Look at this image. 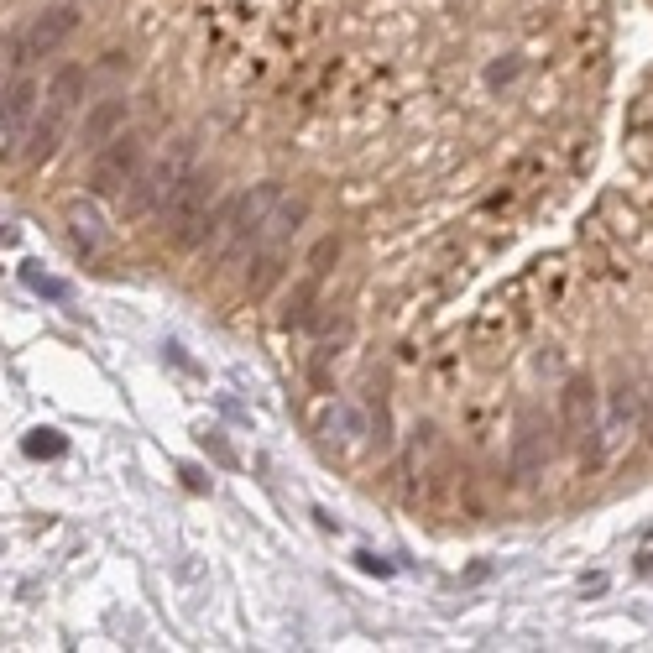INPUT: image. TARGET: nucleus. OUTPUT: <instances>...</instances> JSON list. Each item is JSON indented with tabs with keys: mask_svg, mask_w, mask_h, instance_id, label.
I'll list each match as a JSON object with an SVG mask.
<instances>
[{
	"mask_svg": "<svg viewBox=\"0 0 653 653\" xmlns=\"http://www.w3.org/2000/svg\"><path fill=\"white\" fill-rule=\"evenodd\" d=\"M68 225H74V241H79L89 256L105 246V225H100V215H95V204H74V209H68Z\"/></svg>",
	"mask_w": 653,
	"mask_h": 653,
	"instance_id": "12",
	"label": "nucleus"
},
{
	"mask_svg": "<svg viewBox=\"0 0 653 653\" xmlns=\"http://www.w3.org/2000/svg\"><path fill=\"white\" fill-rule=\"evenodd\" d=\"M544 434H549V429H539L533 418L523 424L518 450H512V471H518V476H539L544 465H549V439H544Z\"/></svg>",
	"mask_w": 653,
	"mask_h": 653,
	"instance_id": "9",
	"label": "nucleus"
},
{
	"mask_svg": "<svg viewBox=\"0 0 653 653\" xmlns=\"http://www.w3.org/2000/svg\"><path fill=\"white\" fill-rule=\"evenodd\" d=\"M638 429H643V439L653 445V392H643V408H638Z\"/></svg>",
	"mask_w": 653,
	"mask_h": 653,
	"instance_id": "14",
	"label": "nucleus"
},
{
	"mask_svg": "<svg viewBox=\"0 0 653 653\" xmlns=\"http://www.w3.org/2000/svg\"><path fill=\"white\" fill-rule=\"evenodd\" d=\"M126 115H131V100H121V95H115V100H100L95 110L84 115V126H79V147H84V152L105 147L110 136L126 126Z\"/></svg>",
	"mask_w": 653,
	"mask_h": 653,
	"instance_id": "7",
	"label": "nucleus"
},
{
	"mask_svg": "<svg viewBox=\"0 0 653 653\" xmlns=\"http://www.w3.org/2000/svg\"><path fill=\"white\" fill-rule=\"evenodd\" d=\"M84 79H89V74H84L79 63H63L58 74H53V84H48V95H42V100H48L53 110H63V115H68V110H74V105L84 100Z\"/></svg>",
	"mask_w": 653,
	"mask_h": 653,
	"instance_id": "10",
	"label": "nucleus"
},
{
	"mask_svg": "<svg viewBox=\"0 0 653 653\" xmlns=\"http://www.w3.org/2000/svg\"><path fill=\"white\" fill-rule=\"evenodd\" d=\"M63 121H68V115L48 105V110H42V121H32V126H27V142H21V162H27V168H37V162H48V157L58 152Z\"/></svg>",
	"mask_w": 653,
	"mask_h": 653,
	"instance_id": "8",
	"label": "nucleus"
},
{
	"mask_svg": "<svg viewBox=\"0 0 653 653\" xmlns=\"http://www.w3.org/2000/svg\"><path fill=\"white\" fill-rule=\"evenodd\" d=\"M79 21H84L79 6H48V11H37V16L27 21V32L6 42V58H0V63H6L11 74H27L32 58H53L63 42L79 32Z\"/></svg>",
	"mask_w": 653,
	"mask_h": 653,
	"instance_id": "3",
	"label": "nucleus"
},
{
	"mask_svg": "<svg viewBox=\"0 0 653 653\" xmlns=\"http://www.w3.org/2000/svg\"><path fill=\"white\" fill-rule=\"evenodd\" d=\"M27 283H32L37 293H48V298H63V283H53V277H37V272H27Z\"/></svg>",
	"mask_w": 653,
	"mask_h": 653,
	"instance_id": "15",
	"label": "nucleus"
},
{
	"mask_svg": "<svg viewBox=\"0 0 653 653\" xmlns=\"http://www.w3.org/2000/svg\"><path fill=\"white\" fill-rule=\"evenodd\" d=\"M209 215H215V173H183L178 189L162 199L157 220H162V236H168L173 251H194L209 236Z\"/></svg>",
	"mask_w": 653,
	"mask_h": 653,
	"instance_id": "1",
	"label": "nucleus"
},
{
	"mask_svg": "<svg viewBox=\"0 0 653 653\" xmlns=\"http://www.w3.org/2000/svg\"><path fill=\"white\" fill-rule=\"evenodd\" d=\"M559 413H565V445L596 465L601 460V429H596V387L591 377H570L565 392H559Z\"/></svg>",
	"mask_w": 653,
	"mask_h": 653,
	"instance_id": "5",
	"label": "nucleus"
},
{
	"mask_svg": "<svg viewBox=\"0 0 653 653\" xmlns=\"http://www.w3.org/2000/svg\"><path fill=\"white\" fill-rule=\"evenodd\" d=\"M37 79H27V74H16L6 89H0V131L6 136H16V131H27V121H32V110H37Z\"/></svg>",
	"mask_w": 653,
	"mask_h": 653,
	"instance_id": "6",
	"label": "nucleus"
},
{
	"mask_svg": "<svg viewBox=\"0 0 653 653\" xmlns=\"http://www.w3.org/2000/svg\"><path fill=\"white\" fill-rule=\"evenodd\" d=\"M147 162V142L136 131H115L105 147H95L89 162V194L95 199H121V189L136 178V168Z\"/></svg>",
	"mask_w": 653,
	"mask_h": 653,
	"instance_id": "4",
	"label": "nucleus"
},
{
	"mask_svg": "<svg viewBox=\"0 0 653 653\" xmlns=\"http://www.w3.org/2000/svg\"><path fill=\"white\" fill-rule=\"evenodd\" d=\"M638 408H643V392H638L633 382H617L612 398H606V413H612V434L633 429V424H638Z\"/></svg>",
	"mask_w": 653,
	"mask_h": 653,
	"instance_id": "11",
	"label": "nucleus"
},
{
	"mask_svg": "<svg viewBox=\"0 0 653 653\" xmlns=\"http://www.w3.org/2000/svg\"><path fill=\"white\" fill-rule=\"evenodd\" d=\"M27 455H63V439L42 429V434H32V439H27Z\"/></svg>",
	"mask_w": 653,
	"mask_h": 653,
	"instance_id": "13",
	"label": "nucleus"
},
{
	"mask_svg": "<svg viewBox=\"0 0 653 653\" xmlns=\"http://www.w3.org/2000/svg\"><path fill=\"white\" fill-rule=\"evenodd\" d=\"M189 162H194V142H189V136H183L173 152H162L157 162H142L136 178L121 189V220H142V215H152V209H162V199H168L178 189V178L189 173Z\"/></svg>",
	"mask_w": 653,
	"mask_h": 653,
	"instance_id": "2",
	"label": "nucleus"
}]
</instances>
